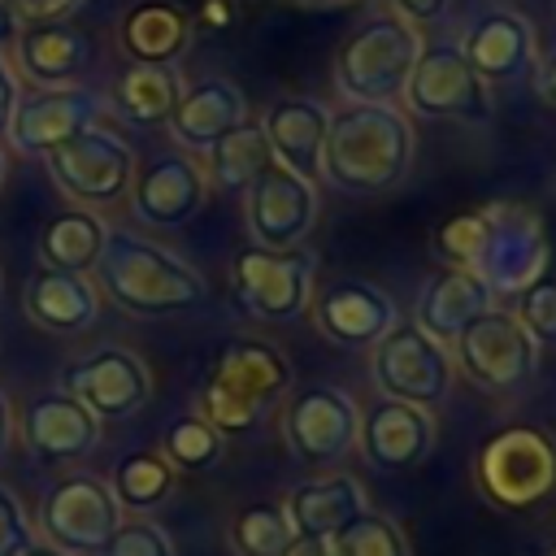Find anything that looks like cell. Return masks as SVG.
Instances as JSON below:
<instances>
[{
    "mask_svg": "<svg viewBox=\"0 0 556 556\" xmlns=\"http://www.w3.org/2000/svg\"><path fill=\"white\" fill-rule=\"evenodd\" d=\"M413 122L395 104H343L330 113L321 178L343 195H382L413 165Z\"/></svg>",
    "mask_w": 556,
    "mask_h": 556,
    "instance_id": "cell-1",
    "label": "cell"
},
{
    "mask_svg": "<svg viewBox=\"0 0 556 556\" xmlns=\"http://www.w3.org/2000/svg\"><path fill=\"white\" fill-rule=\"evenodd\" d=\"M291 391V361L278 343L243 334L226 339L200 382V417L217 434L252 430Z\"/></svg>",
    "mask_w": 556,
    "mask_h": 556,
    "instance_id": "cell-2",
    "label": "cell"
},
{
    "mask_svg": "<svg viewBox=\"0 0 556 556\" xmlns=\"http://www.w3.org/2000/svg\"><path fill=\"white\" fill-rule=\"evenodd\" d=\"M96 278H100L104 295L135 317L191 313L208 295V282L195 265L178 261L174 252H165L139 235H109V243L96 261Z\"/></svg>",
    "mask_w": 556,
    "mask_h": 556,
    "instance_id": "cell-3",
    "label": "cell"
},
{
    "mask_svg": "<svg viewBox=\"0 0 556 556\" xmlns=\"http://www.w3.org/2000/svg\"><path fill=\"white\" fill-rule=\"evenodd\" d=\"M473 486L504 513H530L556 500V439L543 426L513 421L482 439L473 456Z\"/></svg>",
    "mask_w": 556,
    "mask_h": 556,
    "instance_id": "cell-4",
    "label": "cell"
},
{
    "mask_svg": "<svg viewBox=\"0 0 556 556\" xmlns=\"http://www.w3.org/2000/svg\"><path fill=\"white\" fill-rule=\"evenodd\" d=\"M421 52V30L400 13L365 17L334 52V87L352 104H395Z\"/></svg>",
    "mask_w": 556,
    "mask_h": 556,
    "instance_id": "cell-5",
    "label": "cell"
},
{
    "mask_svg": "<svg viewBox=\"0 0 556 556\" xmlns=\"http://www.w3.org/2000/svg\"><path fill=\"white\" fill-rule=\"evenodd\" d=\"M317 282V256L308 248H243L230 261L235 304L261 326H287L308 313Z\"/></svg>",
    "mask_w": 556,
    "mask_h": 556,
    "instance_id": "cell-6",
    "label": "cell"
},
{
    "mask_svg": "<svg viewBox=\"0 0 556 556\" xmlns=\"http://www.w3.org/2000/svg\"><path fill=\"white\" fill-rule=\"evenodd\" d=\"M369 374H374L378 395L404 400L430 413L452 395V382H456L452 352L439 339H430L417 321H395L369 348Z\"/></svg>",
    "mask_w": 556,
    "mask_h": 556,
    "instance_id": "cell-7",
    "label": "cell"
},
{
    "mask_svg": "<svg viewBox=\"0 0 556 556\" xmlns=\"http://www.w3.org/2000/svg\"><path fill=\"white\" fill-rule=\"evenodd\" d=\"M452 343H456L452 365L478 391H491V395L521 391L539 369V343L526 334V326L508 308L478 313Z\"/></svg>",
    "mask_w": 556,
    "mask_h": 556,
    "instance_id": "cell-8",
    "label": "cell"
},
{
    "mask_svg": "<svg viewBox=\"0 0 556 556\" xmlns=\"http://www.w3.org/2000/svg\"><path fill=\"white\" fill-rule=\"evenodd\" d=\"M400 100L421 122H491V87L447 39L421 43Z\"/></svg>",
    "mask_w": 556,
    "mask_h": 556,
    "instance_id": "cell-9",
    "label": "cell"
},
{
    "mask_svg": "<svg viewBox=\"0 0 556 556\" xmlns=\"http://www.w3.org/2000/svg\"><path fill=\"white\" fill-rule=\"evenodd\" d=\"M361 404L330 382H313L295 391L282 408V439L291 456L308 469H330L356 447Z\"/></svg>",
    "mask_w": 556,
    "mask_h": 556,
    "instance_id": "cell-10",
    "label": "cell"
},
{
    "mask_svg": "<svg viewBox=\"0 0 556 556\" xmlns=\"http://www.w3.org/2000/svg\"><path fill=\"white\" fill-rule=\"evenodd\" d=\"M52 182L78 200V204H113L130 191L135 178V152L126 139H117L104 126H91L43 156Z\"/></svg>",
    "mask_w": 556,
    "mask_h": 556,
    "instance_id": "cell-11",
    "label": "cell"
},
{
    "mask_svg": "<svg viewBox=\"0 0 556 556\" xmlns=\"http://www.w3.org/2000/svg\"><path fill=\"white\" fill-rule=\"evenodd\" d=\"M65 391L96 421H126L152 400V374L126 348H96L65 369Z\"/></svg>",
    "mask_w": 556,
    "mask_h": 556,
    "instance_id": "cell-12",
    "label": "cell"
},
{
    "mask_svg": "<svg viewBox=\"0 0 556 556\" xmlns=\"http://www.w3.org/2000/svg\"><path fill=\"white\" fill-rule=\"evenodd\" d=\"M122 526V504L113 500L109 482L91 478V473H74L61 478L48 495H43V534L52 539V547L61 552H87L96 556L113 530Z\"/></svg>",
    "mask_w": 556,
    "mask_h": 556,
    "instance_id": "cell-13",
    "label": "cell"
},
{
    "mask_svg": "<svg viewBox=\"0 0 556 556\" xmlns=\"http://www.w3.org/2000/svg\"><path fill=\"white\" fill-rule=\"evenodd\" d=\"M317 213H321L317 182H304L282 165H269L248 187V204H243V217H248L256 248H274V252L304 248L308 230L317 226Z\"/></svg>",
    "mask_w": 556,
    "mask_h": 556,
    "instance_id": "cell-14",
    "label": "cell"
},
{
    "mask_svg": "<svg viewBox=\"0 0 556 556\" xmlns=\"http://www.w3.org/2000/svg\"><path fill=\"white\" fill-rule=\"evenodd\" d=\"M434 434H439V426H434L430 408L378 395L361 408L356 452L378 473H404V469H417L434 452Z\"/></svg>",
    "mask_w": 556,
    "mask_h": 556,
    "instance_id": "cell-15",
    "label": "cell"
},
{
    "mask_svg": "<svg viewBox=\"0 0 556 556\" xmlns=\"http://www.w3.org/2000/svg\"><path fill=\"white\" fill-rule=\"evenodd\" d=\"M460 56L465 65L486 83V87H513L526 83L539 70V52H534V26L513 13V9H486L478 13L465 35H460Z\"/></svg>",
    "mask_w": 556,
    "mask_h": 556,
    "instance_id": "cell-16",
    "label": "cell"
},
{
    "mask_svg": "<svg viewBox=\"0 0 556 556\" xmlns=\"http://www.w3.org/2000/svg\"><path fill=\"white\" fill-rule=\"evenodd\" d=\"M100 117V100L87 87H39L30 96H17L13 122H9V143L26 156H48L74 135L91 130Z\"/></svg>",
    "mask_w": 556,
    "mask_h": 556,
    "instance_id": "cell-17",
    "label": "cell"
},
{
    "mask_svg": "<svg viewBox=\"0 0 556 556\" xmlns=\"http://www.w3.org/2000/svg\"><path fill=\"white\" fill-rule=\"evenodd\" d=\"M208 200L204 169L182 152H161L130 178V208L148 226H187Z\"/></svg>",
    "mask_w": 556,
    "mask_h": 556,
    "instance_id": "cell-18",
    "label": "cell"
},
{
    "mask_svg": "<svg viewBox=\"0 0 556 556\" xmlns=\"http://www.w3.org/2000/svg\"><path fill=\"white\" fill-rule=\"evenodd\" d=\"M308 308L317 317V330L339 348H374L400 321L395 300L365 278H334L313 295Z\"/></svg>",
    "mask_w": 556,
    "mask_h": 556,
    "instance_id": "cell-19",
    "label": "cell"
},
{
    "mask_svg": "<svg viewBox=\"0 0 556 556\" xmlns=\"http://www.w3.org/2000/svg\"><path fill=\"white\" fill-rule=\"evenodd\" d=\"M326 130H330V109L313 96H278L261 117V135L274 152V165L291 169L304 182L321 178Z\"/></svg>",
    "mask_w": 556,
    "mask_h": 556,
    "instance_id": "cell-20",
    "label": "cell"
},
{
    "mask_svg": "<svg viewBox=\"0 0 556 556\" xmlns=\"http://www.w3.org/2000/svg\"><path fill=\"white\" fill-rule=\"evenodd\" d=\"M26 447L48 465L83 460L100 443V421L70 395V391H43L22 413Z\"/></svg>",
    "mask_w": 556,
    "mask_h": 556,
    "instance_id": "cell-21",
    "label": "cell"
},
{
    "mask_svg": "<svg viewBox=\"0 0 556 556\" xmlns=\"http://www.w3.org/2000/svg\"><path fill=\"white\" fill-rule=\"evenodd\" d=\"M243 122H248V100L230 78H204L187 87L169 113V130L187 152H208Z\"/></svg>",
    "mask_w": 556,
    "mask_h": 556,
    "instance_id": "cell-22",
    "label": "cell"
},
{
    "mask_svg": "<svg viewBox=\"0 0 556 556\" xmlns=\"http://www.w3.org/2000/svg\"><path fill=\"white\" fill-rule=\"evenodd\" d=\"M13 52L35 87H70L91 70V39L74 22H30Z\"/></svg>",
    "mask_w": 556,
    "mask_h": 556,
    "instance_id": "cell-23",
    "label": "cell"
},
{
    "mask_svg": "<svg viewBox=\"0 0 556 556\" xmlns=\"http://www.w3.org/2000/svg\"><path fill=\"white\" fill-rule=\"evenodd\" d=\"M491 287H486V278L482 274H473V269H434L430 278H426V287H421V295H417V326L430 334V339H439V343H452L478 313H486V308H495L491 304Z\"/></svg>",
    "mask_w": 556,
    "mask_h": 556,
    "instance_id": "cell-24",
    "label": "cell"
},
{
    "mask_svg": "<svg viewBox=\"0 0 556 556\" xmlns=\"http://www.w3.org/2000/svg\"><path fill=\"white\" fill-rule=\"evenodd\" d=\"M117 39L130 65H174L191 43V13L174 0H139L122 13Z\"/></svg>",
    "mask_w": 556,
    "mask_h": 556,
    "instance_id": "cell-25",
    "label": "cell"
},
{
    "mask_svg": "<svg viewBox=\"0 0 556 556\" xmlns=\"http://www.w3.org/2000/svg\"><path fill=\"white\" fill-rule=\"evenodd\" d=\"M365 508V491L352 473H321L287 491L282 513L291 521V534L330 539L339 526H348Z\"/></svg>",
    "mask_w": 556,
    "mask_h": 556,
    "instance_id": "cell-26",
    "label": "cell"
},
{
    "mask_svg": "<svg viewBox=\"0 0 556 556\" xmlns=\"http://www.w3.org/2000/svg\"><path fill=\"white\" fill-rule=\"evenodd\" d=\"M26 313L35 326L52 334H78L96 321L100 300L87 274H65V269H35L26 282Z\"/></svg>",
    "mask_w": 556,
    "mask_h": 556,
    "instance_id": "cell-27",
    "label": "cell"
},
{
    "mask_svg": "<svg viewBox=\"0 0 556 556\" xmlns=\"http://www.w3.org/2000/svg\"><path fill=\"white\" fill-rule=\"evenodd\" d=\"M109 243V226L91 213V208H65L56 213L43 235H39V256L48 269H65V274H87L96 269L100 252Z\"/></svg>",
    "mask_w": 556,
    "mask_h": 556,
    "instance_id": "cell-28",
    "label": "cell"
},
{
    "mask_svg": "<svg viewBox=\"0 0 556 556\" xmlns=\"http://www.w3.org/2000/svg\"><path fill=\"white\" fill-rule=\"evenodd\" d=\"M495 226H500V204H482V208H460L452 217H443L434 226V256L447 269H473L482 274L491 243H495Z\"/></svg>",
    "mask_w": 556,
    "mask_h": 556,
    "instance_id": "cell-29",
    "label": "cell"
},
{
    "mask_svg": "<svg viewBox=\"0 0 556 556\" xmlns=\"http://www.w3.org/2000/svg\"><path fill=\"white\" fill-rule=\"evenodd\" d=\"M204 156H208V169H213V187L217 191H248L274 165V152H269L265 135H261V122L235 126Z\"/></svg>",
    "mask_w": 556,
    "mask_h": 556,
    "instance_id": "cell-30",
    "label": "cell"
},
{
    "mask_svg": "<svg viewBox=\"0 0 556 556\" xmlns=\"http://www.w3.org/2000/svg\"><path fill=\"white\" fill-rule=\"evenodd\" d=\"M178 96H182L178 65H130V70L117 78V104H122V113H126L130 122H139V126L169 122Z\"/></svg>",
    "mask_w": 556,
    "mask_h": 556,
    "instance_id": "cell-31",
    "label": "cell"
},
{
    "mask_svg": "<svg viewBox=\"0 0 556 556\" xmlns=\"http://www.w3.org/2000/svg\"><path fill=\"white\" fill-rule=\"evenodd\" d=\"M174 482H178V469H174L161 452L139 447V452H126V456L113 465L109 491H113V500L122 504V513H126V508H130V513H152V508L174 491Z\"/></svg>",
    "mask_w": 556,
    "mask_h": 556,
    "instance_id": "cell-32",
    "label": "cell"
},
{
    "mask_svg": "<svg viewBox=\"0 0 556 556\" xmlns=\"http://www.w3.org/2000/svg\"><path fill=\"white\" fill-rule=\"evenodd\" d=\"M326 543H330V556H413L400 521L387 513H374V508H361Z\"/></svg>",
    "mask_w": 556,
    "mask_h": 556,
    "instance_id": "cell-33",
    "label": "cell"
},
{
    "mask_svg": "<svg viewBox=\"0 0 556 556\" xmlns=\"http://www.w3.org/2000/svg\"><path fill=\"white\" fill-rule=\"evenodd\" d=\"M226 452V434H217L200 413L174 417L161 434V456L174 469H213Z\"/></svg>",
    "mask_w": 556,
    "mask_h": 556,
    "instance_id": "cell-34",
    "label": "cell"
},
{
    "mask_svg": "<svg viewBox=\"0 0 556 556\" xmlns=\"http://www.w3.org/2000/svg\"><path fill=\"white\" fill-rule=\"evenodd\" d=\"M291 521L282 504H248L230 521V547L235 556H278L291 543Z\"/></svg>",
    "mask_w": 556,
    "mask_h": 556,
    "instance_id": "cell-35",
    "label": "cell"
},
{
    "mask_svg": "<svg viewBox=\"0 0 556 556\" xmlns=\"http://www.w3.org/2000/svg\"><path fill=\"white\" fill-rule=\"evenodd\" d=\"M513 317L526 326V334L534 343H556V274H539L517 291V308Z\"/></svg>",
    "mask_w": 556,
    "mask_h": 556,
    "instance_id": "cell-36",
    "label": "cell"
},
{
    "mask_svg": "<svg viewBox=\"0 0 556 556\" xmlns=\"http://www.w3.org/2000/svg\"><path fill=\"white\" fill-rule=\"evenodd\" d=\"M96 556H178V552H174L169 534H165L156 521L135 517V521H122V526L113 530V539H109Z\"/></svg>",
    "mask_w": 556,
    "mask_h": 556,
    "instance_id": "cell-37",
    "label": "cell"
},
{
    "mask_svg": "<svg viewBox=\"0 0 556 556\" xmlns=\"http://www.w3.org/2000/svg\"><path fill=\"white\" fill-rule=\"evenodd\" d=\"M30 543H35L30 539V521H26L22 504H17V495L0 482V556H22Z\"/></svg>",
    "mask_w": 556,
    "mask_h": 556,
    "instance_id": "cell-38",
    "label": "cell"
},
{
    "mask_svg": "<svg viewBox=\"0 0 556 556\" xmlns=\"http://www.w3.org/2000/svg\"><path fill=\"white\" fill-rule=\"evenodd\" d=\"M26 26L30 22H65L83 0H4Z\"/></svg>",
    "mask_w": 556,
    "mask_h": 556,
    "instance_id": "cell-39",
    "label": "cell"
},
{
    "mask_svg": "<svg viewBox=\"0 0 556 556\" xmlns=\"http://www.w3.org/2000/svg\"><path fill=\"white\" fill-rule=\"evenodd\" d=\"M452 4H456V0H391V13H400V17L413 22V26H426V22L447 17Z\"/></svg>",
    "mask_w": 556,
    "mask_h": 556,
    "instance_id": "cell-40",
    "label": "cell"
},
{
    "mask_svg": "<svg viewBox=\"0 0 556 556\" xmlns=\"http://www.w3.org/2000/svg\"><path fill=\"white\" fill-rule=\"evenodd\" d=\"M17 78H13V70L4 65V56H0V139L9 135V122H13V109H17Z\"/></svg>",
    "mask_w": 556,
    "mask_h": 556,
    "instance_id": "cell-41",
    "label": "cell"
},
{
    "mask_svg": "<svg viewBox=\"0 0 556 556\" xmlns=\"http://www.w3.org/2000/svg\"><path fill=\"white\" fill-rule=\"evenodd\" d=\"M17 35H22V17L0 0V52H13L17 48Z\"/></svg>",
    "mask_w": 556,
    "mask_h": 556,
    "instance_id": "cell-42",
    "label": "cell"
},
{
    "mask_svg": "<svg viewBox=\"0 0 556 556\" xmlns=\"http://www.w3.org/2000/svg\"><path fill=\"white\" fill-rule=\"evenodd\" d=\"M278 556H330V543L326 539H308V534H295Z\"/></svg>",
    "mask_w": 556,
    "mask_h": 556,
    "instance_id": "cell-43",
    "label": "cell"
},
{
    "mask_svg": "<svg viewBox=\"0 0 556 556\" xmlns=\"http://www.w3.org/2000/svg\"><path fill=\"white\" fill-rule=\"evenodd\" d=\"M200 22L204 26H230V4L226 0H200Z\"/></svg>",
    "mask_w": 556,
    "mask_h": 556,
    "instance_id": "cell-44",
    "label": "cell"
},
{
    "mask_svg": "<svg viewBox=\"0 0 556 556\" xmlns=\"http://www.w3.org/2000/svg\"><path fill=\"white\" fill-rule=\"evenodd\" d=\"M539 91H543V100L556 109V48H552V56H547L543 70H539Z\"/></svg>",
    "mask_w": 556,
    "mask_h": 556,
    "instance_id": "cell-45",
    "label": "cell"
},
{
    "mask_svg": "<svg viewBox=\"0 0 556 556\" xmlns=\"http://www.w3.org/2000/svg\"><path fill=\"white\" fill-rule=\"evenodd\" d=\"M9 430H13V417H9V400L0 395V452H4V443H9Z\"/></svg>",
    "mask_w": 556,
    "mask_h": 556,
    "instance_id": "cell-46",
    "label": "cell"
},
{
    "mask_svg": "<svg viewBox=\"0 0 556 556\" xmlns=\"http://www.w3.org/2000/svg\"><path fill=\"white\" fill-rule=\"evenodd\" d=\"M22 556H70V552H61V547H52V543H30Z\"/></svg>",
    "mask_w": 556,
    "mask_h": 556,
    "instance_id": "cell-47",
    "label": "cell"
},
{
    "mask_svg": "<svg viewBox=\"0 0 556 556\" xmlns=\"http://www.w3.org/2000/svg\"><path fill=\"white\" fill-rule=\"evenodd\" d=\"M543 556H556V539H552V543H547V552H543Z\"/></svg>",
    "mask_w": 556,
    "mask_h": 556,
    "instance_id": "cell-48",
    "label": "cell"
},
{
    "mask_svg": "<svg viewBox=\"0 0 556 556\" xmlns=\"http://www.w3.org/2000/svg\"><path fill=\"white\" fill-rule=\"evenodd\" d=\"M0 182H4V156H0Z\"/></svg>",
    "mask_w": 556,
    "mask_h": 556,
    "instance_id": "cell-49",
    "label": "cell"
}]
</instances>
